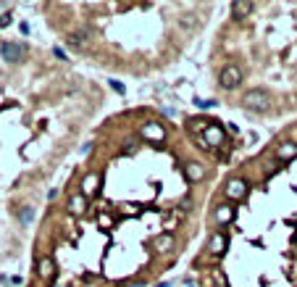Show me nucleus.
<instances>
[{
	"mask_svg": "<svg viewBox=\"0 0 297 287\" xmlns=\"http://www.w3.org/2000/svg\"><path fill=\"white\" fill-rule=\"evenodd\" d=\"M69 211L74 216H82L87 211V198H84V195H71V198H69Z\"/></svg>",
	"mask_w": 297,
	"mask_h": 287,
	"instance_id": "9b49d317",
	"label": "nucleus"
},
{
	"mask_svg": "<svg viewBox=\"0 0 297 287\" xmlns=\"http://www.w3.org/2000/svg\"><path fill=\"white\" fill-rule=\"evenodd\" d=\"M0 55H3L6 64H21L26 58V45H21V42H3L0 45Z\"/></svg>",
	"mask_w": 297,
	"mask_h": 287,
	"instance_id": "f03ea898",
	"label": "nucleus"
},
{
	"mask_svg": "<svg viewBox=\"0 0 297 287\" xmlns=\"http://www.w3.org/2000/svg\"><path fill=\"white\" fill-rule=\"evenodd\" d=\"M171 245H174V237H171V235H161V237H155V248H158L161 253L171 250Z\"/></svg>",
	"mask_w": 297,
	"mask_h": 287,
	"instance_id": "dca6fc26",
	"label": "nucleus"
},
{
	"mask_svg": "<svg viewBox=\"0 0 297 287\" xmlns=\"http://www.w3.org/2000/svg\"><path fill=\"white\" fill-rule=\"evenodd\" d=\"M127 287H142V282H129Z\"/></svg>",
	"mask_w": 297,
	"mask_h": 287,
	"instance_id": "4be33fe9",
	"label": "nucleus"
},
{
	"mask_svg": "<svg viewBox=\"0 0 297 287\" xmlns=\"http://www.w3.org/2000/svg\"><path fill=\"white\" fill-rule=\"evenodd\" d=\"M11 24V13H3V16H0V26H8Z\"/></svg>",
	"mask_w": 297,
	"mask_h": 287,
	"instance_id": "aec40b11",
	"label": "nucleus"
},
{
	"mask_svg": "<svg viewBox=\"0 0 297 287\" xmlns=\"http://www.w3.org/2000/svg\"><path fill=\"white\" fill-rule=\"evenodd\" d=\"M139 134H142L145 140H153V142H161L166 137V132H163V127L158 122H145L142 129H139Z\"/></svg>",
	"mask_w": 297,
	"mask_h": 287,
	"instance_id": "39448f33",
	"label": "nucleus"
},
{
	"mask_svg": "<svg viewBox=\"0 0 297 287\" xmlns=\"http://www.w3.org/2000/svg\"><path fill=\"white\" fill-rule=\"evenodd\" d=\"M111 87L116 90V93H121V95H124V93H127V87H124L121 82H116V79H111Z\"/></svg>",
	"mask_w": 297,
	"mask_h": 287,
	"instance_id": "6ab92c4d",
	"label": "nucleus"
},
{
	"mask_svg": "<svg viewBox=\"0 0 297 287\" xmlns=\"http://www.w3.org/2000/svg\"><path fill=\"white\" fill-rule=\"evenodd\" d=\"M19 221H21V226H32V221H35V208L32 206H21L19 208Z\"/></svg>",
	"mask_w": 297,
	"mask_h": 287,
	"instance_id": "4468645a",
	"label": "nucleus"
},
{
	"mask_svg": "<svg viewBox=\"0 0 297 287\" xmlns=\"http://www.w3.org/2000/svg\"><path fill=\"white\" fill-rule=\"evenodd\" d=\"M234 219V208L231 206H218L216 208V221L218 224H226V221H231Z\"/></svg>",
	"mask_w": 297,
	"mask_h": 287,
	"instance_id": "2eb2a0df",
	"label": "nucleus"
},
{
	"mask_svg": "<svg viewBox=\"0 0 297 287\" xmlns=\"http://www.w3.org/2000/svg\"><path fill=\"white\" fill-rule=\"evenodd\" d=\"M208 250L216 253V255H218V253H224V250H226V237L216 232V235L211 237V243H208Z\"/></svg>",
	"mask_w": 297,
	"mask_h": 287,
	"instance_id": "ddd939ff",
	"label": "nucleus"
},
{
	"mask_svg": "<svg viewBox=\"0 0 297 287\" xmlns=\"http://www.w3.org/2000/svg\"><path fill=\"white\" fill-rule=\"evenodd\" d=\"M155 287H171V282H158V284H155Z\"/></svg>",
	"mask_w": 297,
	"mask_h": 287,
	"instance_id": "5701e85b",
	"label": "nucleus"
},
{
	"mask_svg": "<svg viewBox=\"0 0 297 287\" xmlns=\"http://www.w3.org/2000/svg\"><path fill=\"white\" fill-rule=\"evenodd\" d=\"M87 42H90V32H87V29H79V32L69 35V45H74V48H84Z\"/></svg>",
	"mask_w": 297,
	"mask_h": 287,
	"instance_id": "f8f14e48",
	"label": "nucleus"
},
{
	"mask_svg": "<svg viewBox=\"0 0 297 287\" xmlns=\"http://www.w3.org/2000/svg\"><path fill=\"white\" fill-rule=\"evenodd\" d=\"M40 274H42L45 279L55 277V266H53V261H50V259H42V261H40Z\"/></svg>",
	"mask_w": 297,
	"mask_h": 287,
	"instance_id": "f3484780",
	"label": "nucleus"
},
{
	"mask_svg": "<svg viewBox=\"0 0 297 287\" xmlns=\"http://www.w3.org/2000/svg\"><path fill=\"white\" fill-rule=\"evenodd\" d=\"M242 105L247 111H255V113H263L271 108V95L265 90H247L242 95Z\"/></svg>",
	"mask_w": 297,
	"mask_h": 287,
	"instance_id": "f257e3e1",
	"label": "nucleus"
},
{
	"mask_svg": "<svg viewBox=\"0 0 297 287\" xmlns=\"http://www.w3.org/2000/svg\"><path fill=\"white\" fill-rule=\"evenodd\" d=\"M195 105H197V108H213L216 100H211V98H197V100H195Z\"/></svg>",
	"mask_w": 297,
	"mask_h": 287,
	"instance_id": "a211bd4d",
	"label": "nucleus"
},
{
	"mask_svg": "<svg viewBox=\"0 0 297 287\" xmlns=\"http://www.w3.org/2000/svg\"><path fill=\"white\" fill-rule=\"evenodd\" d=\"M224 192H226V198H231V200H242L245 195H247V182L245 179H229L226 182V187H224Z\"/></svg>",
	"mask_w": 297,
	"mask_h": 287,
	"instance_id": "20e7f679",
	"label": "nucleus"
},
{
	"mask_svg": "<svg viewBox=\"0 0 297 287\" xmlns=\"http://www.w3.org/2000/svg\"><path fill=\"white\" fill-rule=\"evenodd\" d=\"M253 3H247V0H234V3H231V16L234 19H245L247 16V13H253Z\"/></svg>",
	"mask_w": 297,
	"mask_h": 287,
	"instance_id": "9d476101",
	"label": "nucleus"
},
{
	"mask_svg": "<svg viewBox=\"0 0 297 287\" xmlns=\"http://www.w3.org/2000/svg\"><path fill=\"white\" fill-rule=\"evenodd\" d=\"M184 177L190 179V182H200V179L205 177V169H202L197 161H190V163L184 166Z\"/></svg>",
	"mask_w": 297,
	"mask_h": 287,
	"instance_id": "6e6552de",
	"label": "nucleus"
},
{
	"mask_svg": "<svg viewBox=\"0 0 297 287\" xmlns=\"http://www.w3.org/2000/svg\"><path fill=\"white\" fill-rule=\"evenodd\" d=\"M53 53H55V58H58V61H66V53H64V50H61V48H55Z\"/></svg>",
	"mask_w": 297,
	"mask_h": 287,
	"instance_id": "412c9836",
	"label": "nucleus"
},
{
	"mask_svg": "<svg viewBox=\"0 0 297 287\" xmlns=\"http://www.w3.org/2000/svg\"><path fill=\"white\" fill-rule=\"evenodd\" d=\"M98 190H100V174H87L82 182V195L87 198V195H95Z\"/></svg>",
	"mask_w": 297,
	"mask_h": 287,
	"instance_id": "1a4fd4ad",
	"label": "nucleus"
},
{
	"mask_svg": "<svg viewBox=\"0 0 297 287\" xmlns=\"http://www.w3.org/2000/svg\"><path fill=\"white\" fill-rule=\"evenodd\" d=\"M218 84H221L224 90H234V87H240V84H242V69H240V66H234V64L224 66V69H221V74H218Z\"/></svg>",
	"mask_w": 297,
	"mask_h": 287,
	"instance_id": "7ed1b4c3",
	"label": "nucleus"
},
{
	"mask_svg": "<svg viewBox=\"0 0 297 287\" xmlns=\"http://www.w3.org/2000/svg\"><path fill=\"white\" fill-rule=\"evenodd\" d=\"M276 158H279V161H292V158H297V142H289V140L279 142Z\"/></svg>",
	"mask_w": 297,
	"mask_h": 287,
	"instance_id": "0eeeda50",
	"label": "nucleus"
},
{
	"mask_svg": "<svg viewBox=\"0 0 297 287\" xmlns=\"http://www.w3.org/2000/svg\"><path fill=\"white\" fill-rule=\"evenodd\" d=\"M202 140H205V145H211V148L221 145L224 142V129L218 124H208L205 129H202Z\"/></svg>",
	"mask_w": 297,
	"mask_h": 287,
	"instance_id": "423d86ee",
	"label": "nucleus"
}]
</instances>
